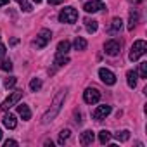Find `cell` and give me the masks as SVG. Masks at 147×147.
<instances>
[{
	"label": "cell",
	"mask_w": 147,
	"mask_h": 147,
	"mask_svg": "<svg viewBox=\"0 0 147 147\" xmlns=\"http://www.w3.org/2000/svg\"><path fill=\"white\" fill-rule=\"evenodd\" d=\"M83 100L87 104H97L100 100V92L97 88H87L83 92Z\"/></svg>",
	"instance_id": "obj_8"
},
{
	"label": "cell",
	"mask_w": 147,
	"mask_h": 147,
	"mask_svg": "<svg viewBox=\"0 0 147 147\" xmlns=\"http://www.w3.org/2000/svg\"><path fill=\"white\" fill-rule=\"evenodd\" d=\"M50 40H52V33H50V30L43 28V30H40V31H38L36 40H35V45H36V49H43V47H47V45H49V42H50Z\"/></svg>",
	"instance_id": "obj_4"
},
{
	"label": "cell",
	"mask_w": 147,
	"mask_h": 147,
	"mask_svg": "<svg viewBox=\"0 0 147 147\" xmlns=\"http://www.w3.org/2000/svg\"><path fill=\"white\" fill-rule=\"evenodd\" d=\"M99 76H100L102 83H106V85H109V87L116 83V75H114L111 69H107V67H100V69H99Z\"/></svg>",
	"instance_id": "obj_6"
},
{
	"label": "cell",
	"mask_w": 147,
	"mask_h": 147,
	"mask_svg": "<svg viewBox=\"0 0 147 147\" xmlns=\"http://www.w3.org/2000/svg\"><path fill=\"white\" fill-rule=\"evenodd\" d=\"M2 121H4V126H5V128H9V130H14V128L18 126L16 116H14V114H11V113H9V114H5Z\"/></svg>",
	"instance_id": "obj_11"
},
{
	"label": "cell",
	"mask_w": 147,
	"mask_h": 147,
	"mask_svg": "<svg viewBox=\"0 0 147 147\" xmlns=\"http://www.w3.org/2000/svg\"><path fill=\"white\" fill-rule=\"evenodd\" d=\"M78 19V11L75 7H64L61 12H59V21L61 23H76Z\"/></svg>",
	"instance_id": "obj_3"
},
{
	"label": "cell",
	"mask_w": 147,
	"mask_h": 147,
	"mask_svg": "<svg viewBox=\"0 0 147 147\" xmlns=\"http://www.w3.org/2000/svg\"><path fill=\"white\" fill-rule=\"evenodd\" d=\"M94 131L92 130H85L83 133H82V137H80V144L82 145H90L92 142H94Z\"/></svg>",
	"instance_id": "obj_12"
},
{
	"label": "cell",
	"mask_w": 147,
	"mask_h": 147,
	"mask_svg": "<svg viewBox=\"0 0 147 147\" xmlns=\"http://www.w3.org/2000/svg\"><path fill=\"white\" fill-rule=\"evenodd\" d=\"M23 97V90H16V92H12L4 102H2V106H0V109H2V111H9L14 104H18L19 102V99Z\"/></svg>",
	"instance_id": "obj_5"
},
{
	"label": "cell",
	"mask_w": 147,
	"mask_h": 147,
	"mask_svg": "<svg viewBox=\"0 0 147 147\" xmlns=\"http://www.w3.org/2000/svg\"><path fill=\"white\" fill-rule=\"evenodd\" d=\"M18 42H19V40H18V38H12V40H11V45H16V43H18Z\"/></svg>",
	"instance_id": "obj_33"
},
{
	"label": "cell",
	"mask_w": 147,
	"mask_h": 147,
	"mask_svg": "<svg viewBox=\"0 0 147 147\" xmlns=\"http://www.w3.org/2000/svg\"><path fill=\"white\" fill-rule=\"evenodd\" d=\"M137 23H138V12L137 11H131L130 12V19H128V30L133 31V28L137 26Z\"/></svg>",
	"instance_id": "obj_16"
},
{
	"label": "cell",
	"mask_w": 147,
	"mask_h": 147,
	"mask_svg": "<svg viewBox=\"0 0 147 147\" xmlns=\"http://www.w3.org/2000/svg\"><path fill=\"white\" fill-rule=\"evenodd\" d=\"M9 145H18V142L12 140V138H11V140H5V147H9Z\"/></svg>",
	"instance_id": "obj_31"
},
{
	"label": "cell",
	"mask_w": 147,
	"mask_h": 147,
	"mask_svg": "<svg viewBox=\"0 0 147 147\" xmlns=\"http://www.w3.org/2000/svg\"><path fill=\"white\" fill-rule=\"evenodd\" d=\"M73 45H75V49H76V50H85L88 43H87V40H85V38L76 36V40H75V43H73Z\"/></svg>",
	"instance_id": "obj_20"
},
{
	"label": "cell",
	"mask_w": 147,
	"mask_h": 147,
	"mask_svg": "<svg viewBox=\"0 0 147 147\" xmlns=\"http://www.w3.org/2000/svg\"><path fill=\"white\" fill-rule=\"evenodd\" d=\"M18 114H19L24 121H28V119L31 118V111H30V107H28L26 104H19V106H18Z\"/></svg>",
	"instance_id": "obj_13"
},
{
	"label": "cell",
	"mask_w": 147,
	"mask_h": 147,
	"mask_svg": "<svg viewBox=\"0 0 147 147\" xmlns=\"http://www.w3.org/2000/svg\"><path fill=\"white\" fill-rule=\"evenodd\" d=\"M64 99H66V90H61L55 97H54V100H52V106H50V109L42 116V123L43 125H47V123H50L57 114H59V111H61V107H62V102H64Z\"/></svg>",
	"instance_id": "obj_1"
},
{
	"label": "cell",
	"mask_w": 147,
	"mask_h": 147,
	"mask_svg": "<svg viewBox=\"0 0 147 147\" xmlns=\"http://www.w3.org/2000/svg\"><path fill=\"white\" fill-rule=\"evenodd\" d=\"M69 49H71V43H69L67 40H62V42H59V45H57V54L66 55V54L69 52Z\"/></svg>",
	"instance_id": "obj_17"
},
{
	"label": "cell",
	"mask_w": 147,
	"mask_h": 147,
	"mask_svg": "<svg viewBox=\"0 0 147 147\" xmlns=\"http://www.w3.org/2000/svg\"><path fill=\"white\" fill-rule=\"evenodd\" d=\"M145 52H147V43H145V40H137V42H133V45H131V50H130L128 59H130V61H138Z\"/></svg>",
	"instance_id": "obj_2"
},
{
	"label": "cell",
	"mask_w": 147,
	"mask_h": 147,
	"mask_svg": "<svg viewBox=\"0 0 147 147\" xmlns=\"http://www.w3.org/2000/svg\"><path fill=\"white\" fill-rule=\"evenodd\" d=\"M121 26H123V21H121V18H114V19H113V23H111L109 33H111V35H116V33H119V31H121Z\"/></svg>",
	"instance_id": "obj_14"
},
{
	"label": "cell",
	"mask_w": 147,
	"mask_h": 147,
	"mask_svg": "<svg viewBox=\"0 0 147 147\" xmlns=\"http://www.w3.org/2000/svg\"><path fill=\"white\" fill-rule=\"evenodd\" d=\"M109 140H111V133H109L107 130H102V131H99V142H100L102 145L109 144Z\"/></svg>",
	"instance_id": "obj_21"
},
{
	"label": "cell",
	"mask_w": 147,
	"mask_h": 147,
	"mask_svg": "<svg viewBox=\"0 0 147 147\" xmlns=\"http://www.w3.org/2000/svg\"><path fill=\"white\" fill-rule=\"evenodd\" d=\"M0 69L2 71H12V62L7 59H0Z\"/></svg>",
	"instance_id": "obj_26"
},
{
	"label": "cell",
	"mask_w": 147,
	"mask_h": 147,
	"mask_svg": "<svg viewBox=\"0 0 147 147\" xmlns=\"http://www.w3.org/2000/svg\"><path fill=\"white\" fill-rule=\"evenodd\" d=\"M47 2L50 5H59V4H62V0H47Z\"/></svg>",
	"instance_id": "obj_30"
},
{
	"label": "cell",
	"mask_w": 147,
	"mask_h": 147,
	"mask_svg": "<svg viewBox=\"0 0 147 147\" xmlns=\"http://www.w3.org/2000/svg\"><path fill=\"white\" fill-rule=\"evenodd\" d=\"M5 52H7V50H5V45H4V43H0V59H4V57H5Z\"/></svg>",
	"instance_id": "obj_29"
},
{
	"label": "cell",
	"mask_w": 147,
	"mask_h": 147,
	"mask_svg": "<svg viewBox=\"0 0 147 147\" xmlns=\"http://www.w3.org/2000/svg\"><path fill=\"white\" fill-rule=\"evenodd\" d=\"M69 62V57L67 55H62V54H57L55 55V61H54V64L57 66V67H61V66H66Z\"/></svg>",
	"instance_id": "obj_19"
},
{
	"label": "cell",
	"mask_w": 147,
	"mask_h": 147,
	"mask_svg": "<svg viewBox=\"0 0 147 147\" xmlns=\"http://www.w3.org/2000/svg\"><path fill=\"white\" fill-rule=\"evenodd\" d=\"M83 9H85V12H99V11L106 9V5L100 2V0H92V2H87L83 5Z\"/></svg>",
	"instance_id": "obj_10"
},
{
	"label": "cell",
	"mask_w": 147,
	"mask_h": 147,
	"mask_svg": "<svg viewBox=\"0 0 147 147\" xmlns=\"http://www.w3.org/2000/svg\"><path fill=\"white\" fill-rule=\"evenodd\" d=\"M85 28H87L88 33H95L97 28H99V24H97L95 19H85Z\"/></svg>",
	"instance_id": "obj_18"
},
{
	"label": "cell",
	"mask_w": 147,
	"mask_h": 147,
	"mask_svg": "<svg viewBox=\"0 0 147 147\" xmlns=\"http://www.w3.org/2000/svg\"><path fill=\"white\" fill-rule=\"evenodd\" d=\"M5 4H9V0H0V7H4Z\"/></svg>",
	"instance_id": "obj_32"
},
{
	"label": "cell",
	"mask_w": 147,
	"mask_h": 147,
	"mask_svg": "<svg viewBox=\"0 0 147 147\" xmlns=\"http://www.w3.org/2000/svg\"><path fill=\"white\" fill-rule=\"evenodd\" d=\"M140 78H147V62H142L140 64Z\"/></svg>",
	"instance_id": "obj_28"
},
{
	"label": "cell",
	"mask_w": 147,
	"mask_h": 147,
	"mask_svg": "<svg viewBox=\"0 0 147 147\" xmlns=\"http://www.w3.org/2000/svg\"><path fill=\"white\" fill-rule=\"evenodd\" d=\"M128 2H133V4H140L142 0H128Z\"/></svg>",
	"instance_id": "obj_34"
},
{
	"label": "cell",
	"mask_w": 147,
	"mask_h": 147,
	"mask_svg": "<svg viewBox=\"0 0 147 147\" xmlns=\"http://www.w3.org/2000/svg\"><path fill=\"white\" fill-rule=\"evenodd\" d=\"M42 88V80L40 78H33L31 82H30V90L31 92H38Z\"/></svg>",
	"instance_id": "obj_22"
},
{
	"label": "cell",
	"mask_w": 147,
	"mask_h": 147,
	"mask_svg": "<svg viewBox=\"0 0 147 147\" xmlns=\"http://www.w3.org/2000/svg\"><path fill=\"white\" fill-rule=\"evenodd\" d=\"M126 82H128V87H130V88H135V87H137V71L130 69V71L126 73Z\"/></svg>",
	"instance_id": "obj_15"
},
{
	"label": "cell",
	"mask_w": 147,
	"mask_h": 147,
	"mask_svg": "<svg viewBox=\"0 0 147 147\" xmlns=\"http://www.w3.org/2000/svg\"><path fill=\"white\" fill-rule=\"evenodd\" d=\"M69 137H71V130H67V128H66V130H61V133H59V144L62 145Z\"/></svg>",
	"instance_id": "obj_23"
},
{
	"label": "cell",
	"mask_w": 147,
	"mask_h": 147,
	"mask_svg": "<svg viewBox=\"0 0 147 147\" xmlns=\"http://www.w3.org/2000/svg\"><path fill=\"white\" fill-rule=\"evenodd\" d=\"M16 82H18V78H16V76H7V78L4 80V87L9 90V88H12V87L16 85Z\"/></svg>",
	"instance_id": "obj_25"
},
{
	"label": "cell",
	"mask_w": 147,
	"mask_h": 147,
	"mask_svg": "<svg viewBox=\"0 0 147 147\" xmlns=\"http://www.w3.org/2000/svg\"><path fill=\"white\" fill-rule=\"evenodd\" d=\"M109 114H111V106H107V104L99 106V107H97V109H94V113H92L94 119H97V121L104 119V118H106V116H109Z\"/></svg>",
	"instance_id": "obj_9"
},
{
	"label": "cell",
	"mask_w": 147,
	"mask_h": 147,
	"mask_svg": "<svg viewBox=\"0 0 147 147\" xmlns=\"http://www.w3.org/2000/svg\"><path fill=\"white\" fill-rule=\"evenodd\" d=\"M16 2L19 4V7H21V9H23L24 12H31V9H33V7H31V5H30L28 2H26V0H16Z\"/></svg>",
	"instance_id": "obj_27"
},
{
	"label": "cell",
	"mask_w": 147,
	"mask_h": 147,
	"mask_svg": "<svg viewBox=\"0 0 147 147\" xmlns=\"http://www.w3.org/2000/svg\"><path fill=\"white\" fill-rule=\"evenodd\" d=\"M121 43L118 42V40H107L106 42V45H104V52L107 54V55H111V57H114V55H118L121 50Z\"/></svg>",
	"instance_id": "obj_7"
},
{
	"label": "cell",
	"mask_w": 147,
	"mask_h": 147,
	"mask_svg": "<svg viewBox=\"0 0 147 147\" xmlns=\"http://www.w3.org/2000/svg\"><path fill=\"white\" fill-rule=\"evenodd\" d=\"M114 137H116L119 142H126V140L130 138V131H128V130H121V131H118Z\"/></svg>",
	"instance_id": "obj_24"
},
{
	"label": "cell",
	"mask_w": 147,
	"mask_h": 147,
	"mask_svg": "<svg viewBox=\"0 0 147 147\" xmlns=\"http://www.w3.org/2000/svg\"><path fill=\"white\" fill-rule=\"evenodd\" d=\"M0 140H2V130H0Z\"/></svg>",
	"instance_id": "obj_36"
},
{
	"label": "cell",
	"mask_w": 147,
	"mask_h": 147,
	"mask_svg": "<svg viewBox=\"0 0 147 147\" xmlns=\"http://www.w3.org/2000/svg\"><path fill=\"white\" fill-rule=\"evenodd\" d=\"M33 2H36V4H40V2H42V0H33Z\"/></svg>",
	"instance_id": "obj_35"
}]
</instances>
